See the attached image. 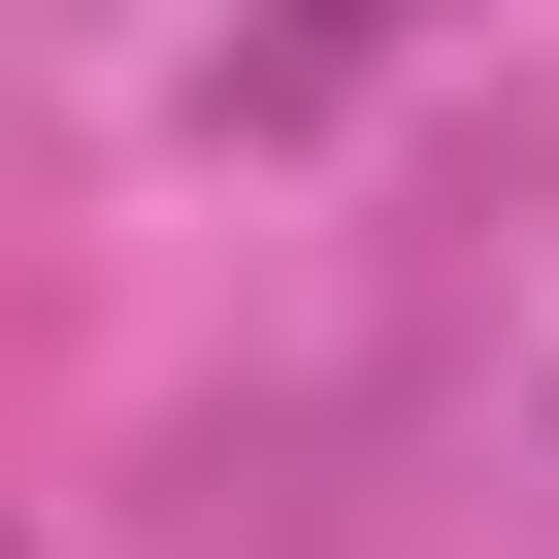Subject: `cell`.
I'll return each instance as SVG.
<instances>
[{"mask_svg": "<svg viewBox=\"0 0 559 559\" xmlns=\"http://www.w3.org/2000/svg\"><path fill=\"white\" fill-rule=\"evenodd\" d=\"M362 34H428V0H297V34H230V132H297V99L362 67Z\"/></svg>", "mask_w": 559, "mask_h": 559, "instance_id": "1", "label": "cell"}]
</instances>
